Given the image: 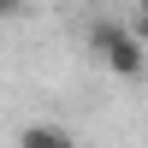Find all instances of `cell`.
<instances>
[{"instance_id":"6da1fadb","label":"cell","mask_w":148,"mask_h":148,"mask_svg":"<svg viewBox=\"0 0 148 148\" xmlns=\"http://www.w3.org/2000/svg\"><path fill=\"white\" fill-rule=\"evenodd\" d=\"M89 47H95V59H101L113 77H142V65H148L142 42L130 36V24H113V18L89 24Z\"/></svg>"},{"instance_id":"7a4b0ae2","label":"cell","mask_w":148,"mask_h":148,"mask_svg":"<svg viewBox=\"0 0 148 148\" xmlns=\"http://www.w3.org/2000/svg\"><path fill=\"white\" fill-rule=\"evenodd\" d=\"M18 148H71V130L53 125V119H36V125L18 130Z\"/></svg>"},{"instance_id":"3957f363","label":"cell","mask_w":148,"mask_h":148,"mask_svg":"<svg viewBox=\"0 0 148 148\" xmlns=\"http://www.w3.org/2000/svg\"><path fill=\"white\" fill-rule=\"evenodd\" d=\"M130 36H136V42L148 47V6H136V24H130Z\"/></svg>"},{"instance_id":"277c9868","label":"cell","mask_w":148,"mask_h":148,"mask_svg":"<svg viewBox=\"0 0 148 148\" xmlns=\"http://www.w3.org/2000/svg\"><path fill=\"white\" fill-rule=\"evenodd\" d=\"M142 6H148V0H142Z\"/></svg>"}]
</instances>
